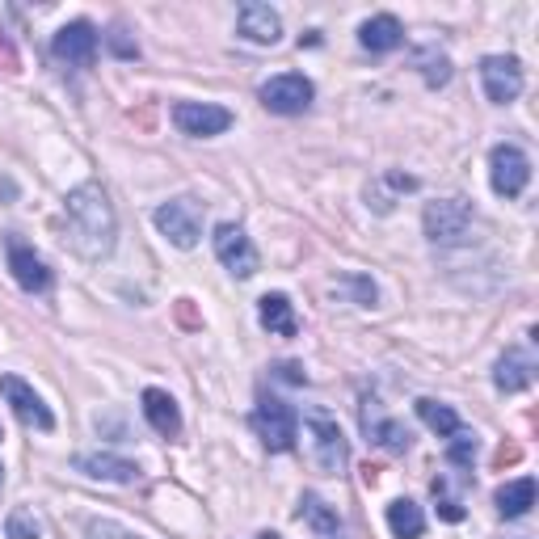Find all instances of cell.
Masks as SVG:
<instances>
[{
    "label": "cell",
    "instance_id": "obj_7",
    "mask_svg": "<svg viewBox=\"0 0 539 539\" xmlns=\"http://www.w3.org/2000/svg\"><path fill=\"white\" fill-rule=\"evenodd\" d=\"M481 85H485V97L493 106H510L518 93H523V64L514 55H485L481 59Z\"/></svg>",
    "mask_w": 539,
    "mask_h": 539
},
{
    "label": "cell",
    "instance_id": "obj_9",
    "mask_svg": "<svg viewBox=\"0 0 539 539\" xmlns=\"http://www.w3.org/2000/svg\"><path fill=\"white\" fill-rule=\"evenodd\" d=\"M97 47H102V38H97V30L89 22H68L64 30H55V38H51L55 59H59V64H68V68H93Z\"/></svg>",
    "mask_w": 539,
    "mask_h": 539
},
{
    "label": "cell",
    "instance_id": "obj_22",
    "mask_svg": "<svg viewBox=\"0 0 539 539\" xmlns=\"http://www.w3.org/2000/svg\"><path fill=\"white\" fill-rule=\"evenodd\" d=\"M388 531L396 539H417L426 531V514L417 502H409V497H396V502L388 506Z\"/></svg>",
    "mask_w": 539,
    "mask_h": 539
},
{
    "label": "cell",
    "instance_id": "obj_27",
    "mask_svg": "<svg viewBox=\"0 0 539 539\" xmlns=\"http://www.w3.org/2000/svg\"><path fill=\"white\" fill-rule=\"evenodd\" d=\"M379 182H384V186H392V190H413V186H417L413 177H405V173H384V177H379ZM367 198H371V207H375V211H392V198H388L384 190L367 186Z\"/></svg>",
    "mask_w": 539,
    "mask_h": 539
},
{
    "label": "cell",
    "instance_id": "obj_3",
    "mask_svg": "<svg viewBox=\"0 0 539 539\" xmlns=\"http://www.w3.org/2000/svg\"><path fill=\"white\" fill-rule=\"evenodd\" d=\"M253 430L266 443V451L283 455V451L295 447V438H299V417H295V409L287 401H278V396H262L257 409H253Z\"/></svg>",
    "mask_w": 539,
    "mask_h": 539
},
{
    "label": "cell",
    "instance_id": "obj_4",
    "mask_svg": "<svg viewBox=\"0 0 539 539\" xmlns=\"http://www.w3.org/2000/svg\"><path fill=\"white\" fill-rule=\"evenodd\" d=\"M489 182L502 198H518L531 182V161L518 144H497L489 152Z\"/></svg>",
    "mask_w": 539,
    "mask_h": 539
},
{
    "label": "cell",
    "instance_id": "obj_31",
    "mask_svg": "<svg viewBox=\"0 0 539 539\" xmlns=\"http://www.w3.org/2000/svg\"><path fill=\"white\" fill-rule=\"evenodd\" d=\"M434 497H438V514H443L447 523H459V518H464V506H459L455 497H447V493L438 489V485H434Z\"/></svg>",
    "mask_w": 539,
    "mask_h": 539
},
{
    "label": "cell",
    "instance_id": "obj_20",
    "mask_svg": "<svg viewBox=\"0 0 539 539\" xmlns=\"http://www.w3.org/2000/svg\"><path fill=\"white\" fill-rule=\"evenodd\" d=\"M531 379H535V363H531L527 354L506 350L502 358H497V367H493V384L502 388V392H523V388H531Z\"/></svg>",
    "mask_w": 539,
    "mask_h": 539
},
{
    "label": "cell",
    "instance_id": "obj_29",
    "mask_svg": "<svg viewBox=\"0 0 539 539\" xmlns=\"http://www.w3.org/2000/svg\"><path fill=\"white\" fill-rule=\"evenodd\" d=\"M89 539H139V535L127 531V527H118V523H110V518H93V523H89Z\"/></svg>",
    "mask_w": 539,
    "mask_h": 539
},
{
    "label": "cell",
    "instance_id": "obj_32",
    "mask_svg": "<svg viewBox=\"0 0 539 539\" xmlns=\"http://www.w3.org/2000/svg\"><path fill=\"white\" fill-rule=\"evenodd\" d=\"M278 375H283L287 384H304V375H299V367H295V363H283V367H278Z\"/></svg>",
    "mask_w": 539,
    "mask_h": 539
},
{
    "label": "cell",
    "instance_id": "obj_33",
    "mask_svg": "<svg viewBox=\"0 0 539 539\" xmlns=\"http://www.w3.org/2000/svg\"><path fill=\"white\" fill-rule=\"evenodd\" d=\"M257 539H283V535H274V531H262V535H257Z\"/></svg>",
    "mask_w": 539,
    "mask_h": 539
},
{
    "label": "cell",
    "instance_id": "obj_15",
    "mask_svg": "<svg viewBox=\"0 0 539 539\" xmlns=\"http://www.w3.org/2000/svg\"><path fill=\"white\" fill-rule=\"evenodd\" d=\"M9 270H13V278H17V287L22 291H47L51 287V270H47V262L38 257L30 245H22L17 236H9Z\"/></svg>",
    "mask_w": 539,
    "mask_h": 539
},
{
    "label": "cell",
    "instance_id": "obj_23",
    "mask_svg": "<svg viewBox=\"0 0 539 539\" xmlns=\"http://www.w3.org/2000/svg\"><path fill=\"white\" fill-rule=\"evenodd\" d=\"M535 506V481L531 476H518V481L497 489V514L502 518H523Z\"/></svg>",
    "mask_w": 539,
    "mask_h": 539
},
{
    "label": "cell",
    "instance_id": "obj_21",
    "mask_svg": "<svg viewBox=\"0 0 539 539\" xmlns=\"http://www.w3.org/2000/svg\"><path fill=\"white\" fill-rule=\"evenodd\" d=\"M299 518H308V527L316 535H325V539L342 535V514H337L325 497H316V493H304V502H299Z\"/></svg>",
    "mask_w": 539,
    "mask_h": 539
},
{
    "label": "cell",
    "instance_id": "obj_25",
    "mask_svg": "<svg viewBox=\"0 0 539 539\" xmlns=\"http://www.w3.org/2000/svg\"><path fill=\"white\" fill-rule=\"evenodd\" d=\"M413 64H417V72L426 76V85H430V89H443V85L451 81V59H447L443 51L422 47V51L413 55Z\"/></svg>",
    "mask_w": 539,
    "mask_h": 539
},
{
    "label": "cell",
    "instance_id": "obj_30",
    "mask_svg": "<svg viewBox=\"0 0 539 539\" xmlns=\"http://www.w3.org/2000/svg\"><path fill=\"white\" fill-rule=\"evenodd\" d=\"M106 43H110V51H114L118 59H135V55H139V47L127 38V30H123V26H114V30L106 34Z\"/></svg>",
    "mask_w": 539,
    "mask_h": 539
},
{
    "label": "cell",
    "instance_id": "obj_8",
    "mask_svg": "<svg viewBox=\"0 0 539 539\" xmlns=\"http://www.w3.org/2000/svg\"><path fill=\"white\" fill-rule=\"evenodd\" d=\"M173 127L190 139H211V135H224L232 127V110L215 106V102H177Z\"/></svg>",
    "mask_w": 539,
    "mask_h": 539
},
{
    "label": "cell",
    "instance_id": "obj_13",
    "mask_svg": "<svg viewBox=\"0 0 539 539\" xmlns=\"http://www.w3.org/2000/svg\"><path fill=\"white\" fill-rule=\"evenodd\" d=\"M363 430H367V438L371 443H379L384 451H392V455H405L409 447H413V434L396 422V417H388L384 409H379V401H363Z\"/></svg>",
    "mask_w": 539,
    "mask_h": 539
},
{
    "label": "cell",
    "instance_id": "obj_19",
    "mask_svg": "<svg viewBox=\"0 0 539 539\" xmlns=\"http://www.w3.org/2000/svg\"><path fill=\"white\" fill-rule=\"evenodd\" d=\"M144 417H148V426L156 434H165V438H173L177 430H182V409H177V401L161 388L144 392Z\"/></svg>",
    "mask_w": 539,
    "mask_h": 539
},
{
    "label": "cell",
    "instance_id": "obj_2",
    "mask_svg": "<svg viewBox=\"0 0 539 539\" xmlns=\"http://www.w3.org/2000/svg\"><path fill=\"white\" fill-rule=\"evenodd\" d=\"M422 224H426V236H430V245H459V241H468V232L476 224V211L468 198H438V203L426 207L422 215Z\"/></svg>",
    "mask_w": 539,
    "mask_h": 539
},
{
    "label": "cell",
    "instance_id": "obj_5",
    "mask_svg": "<svg viewBox=\"0 0 539 539\" xmlns=\"http://www.w3.org/2000/svg\"><path fill=\"white\" fill-rule=\"evenodd\" d=\"M152 219H156V228H161V236H169L177 249H194L198 236H203V215H198L190 198H169V203L156 207Z\"/></svg>",
    "mask_w": 539,
    "mask_h": 539
},
{
    "label": "cell",
    "instance_id": "obj_1",
    "mask_svg": "<svg viewBox=\"0 0 539 539\" xmlns=\"http://www.w3.org/2000/svg\"><path fill=\"white\" fill-rule=\"evenodd\" d=\"M64 219H68V245L85 257V262H102L114 249V236H118V219L106 190L97 182L76 186L64 198Z\"/></svg>",
    "mask_w": 539,
    "mask_h": 539
},
{
    "label": "cell",
    "instance_id": "obj_24",
    "mask_svg": "<svg viewBox=\"0 0 539 539\" xmlns=\"http://www.w3.org/2000/svg\"><path fill=\"white\" fill-rule=\"evenodd\" d=\"M417 417L438 434V438H451L455 430H459V417H455V409L451 405H438V401H430V396H422L417 401Z\"/></svg>",
    "mask_w": 539,
    "mask_h": 539
},
{
    "label": "cell",
    "instance_id": "obj_26",
    "mask_svg": "<svg viewBox=\"0 0 539 539\" xmlns=\"http://www.w3.org/2000/svg\"><path fill=\"white\" fill-rule=\"evenodd\" d=\"M447 459L455 468H472V459H476V434L459 426L451 438H447Z\"/></svg>",
    "mask_w": 539,
    "mask_h": 539
},
{
    "label": "cell",
    "instance_id": "obj_10",
    "mask_svg": "<svg viewBox=\"0 0 539 539\" xmlns=\"http://www.w3.org/2000/svg\"><path fill=\"white\" fill-rule=\"evenodd\" d=\"M215 257L236 278H253L257 266H262V257H257V249H253V241L245 236V228H236V224H219L215 228Z\"/></svg>",
    "mask_w": 539,
    "mask_h": 539
},
{
    "label": "cell",
    "instance_id": "obj_35",
    "mask_svg": "<svg viewBox=\"0 0 539 539\" xmlns=\"http://www.w3.org/2000/svg\"><path fill=\"white\" fill-rule=\"evenodd\" d=\"M0 438H5V430H0Z\"/></svg>",
    "mask_w": 539,
    "mask_h": 539
},
{
    "label": "cell",
    "instance_id": "obj_17",
    "mask_svg": "<svg viewBox=\"0 0 539 539\" xmlns=\"http://www.w3.org/2000/svg\"><path fill=\"white\" fill-rule=\"evenodd\" d=\"M358 43H363L371 55H388V51H396L405 43V26L396 22L392 13H375V17H367V22L358 26Z\"/></svg>",
    "mask_w": 539,
    "mask_h": 539
},
{
    "label": "cell",
    "instance_id": "obj_12",
    "mask_svg": "<svg viewBox=\"0 0 539 539\" xmlns=\"http://www.w3.org/2000/svg\"><path fill=\"white\" fill-rule=\"evenodd\" d=\"M308 430H312L316 464H321L325 472H342V468H346V459H350V447H346V434L337 430L333 417L312 413V417H308Z\"/></svg>",
    "mask_w": 539,
    "mask_h": 539
},
{
    "label": "cell",
    "instance_id": "obj_16",
    "mask_svg": "<svg viewBox=\"0 0 539 539\" xmlns=\"http://www.w3.org/2000/svg\"><path fill=\"white\" fill-rule=\"evenodd\" d=\"M72 468L93 476V481H110V485H135L139 468L123 455H72Z\"/></svg>",
    "mask_w": 539,
    "mask_h": 539
},
{
    "label": "cell",
    "instance_id": "obj_18",
    "mask_svg": "<svg viewBox=\"0 0 539 539\" xmlns=\"http://www.w3.org/2000/svg\"><path fill=\"white\" fill-rule=\"evenodd\" d=\"M257 321H262L266 333H278V337H295V333H299L295 304H291L283 291H274V295H262V299H257Z\"/></svg>",
    "mask_w": 539,
    "mask_h": 539
},
{
    "label": "cell",
    "instance_id": "obj_6",
    "mask_svg": "<svg viewBox=\"0 0 539 539\" xmlns=\"http://www.w3.org/2000/svg\"><path fill=\"white\" fill-rule=\"evenodd\" d=\"M312 81L304 72H278L262 85V106L274 110V114H304L312 106Z\"/></svg>",
    "mask_w": 539,
    "mask_h": 539
},
{
    "label": "cell",
    "instance_id": "obj_11",
    "mask_svg": "<svg viewBox=\"0 0 539 539\" xmlns=\"http://www.w3.org/2000/svg\"><path fill=\"white\" fill-rule=\"evenodd\" d=\"M0 396L9 401V409L22 417L26 426H34V430H55V417H51V409L43 405V396H38L22 375H0Z\"/></svg>",
    "mask_w": 539,
    "mask_h": 539
},
{
    "label": "cell",
    "instance_id": "obj_34",
    "mask_svg": "<svg viewBox=\"0 0 539 539\" xmlns=\"http://www.w3.org/2000/svg\"><path fill=\"white\" fill-rule=\"evenodd\" d=\"M0 485H5V468H0Z\"/></svg>",
    "mask_w": 539,
    "mask_h": 539
},
{
    "label": "cell",
    "instance_id": "obj_28",
    "mask_svg": "<svg viewBox=\"0 0 539 539\" xmlns=\"http://www.w3.org/2000/svg\"><path fill=\"white\" fill-rule=\"evenodd\" d=\"M5 535L9 539H38V518L30 510H13L5 518Z\"/></svg>",
    "mask_w": 539,
    "mask_h": 539
},
{
    "label": "cell",
    "instance_id": "obj_14",
    "mask_svg": "<svg viewBox=\"0 0 539 539\" xmlns=\"http://www.w3.org/2000/svg\"><path fill=\"white\" fill-rule=\"evenodd\" d=\"M236 30H241V38H249V43H257V47H274L278 38H283V17H278L270 5H262V0H249V5H241Z\"/></svg>",
    "mask_w": 539,
    "mask_h": 539
}]
</instances>
